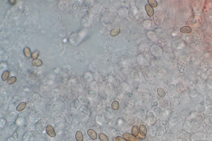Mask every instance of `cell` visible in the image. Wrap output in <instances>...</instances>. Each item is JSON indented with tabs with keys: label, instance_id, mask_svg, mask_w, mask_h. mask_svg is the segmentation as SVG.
<instances>
[{
	"label": "cell",
	"instance_id": "obj_7",
	"mask_svg": "<svg viewBox=\"0 0 212 141\" xmlns=\"http://www.w3.org/2000/svg\"><path fill=\"white\" fill-rule=\"evenodd\" d=\"M120 31H121L120 28L119 27H117L112 29V31H111L110 35L113 37L116 36L120 33Z\"/></svg>",
	"mask_w": 212,
	"mask_h": 141
},
{
	"label": "cell",
	"instance_id": "obj_12",
	"mask_svg": "<svg viewBox=\"0 0 212 141\" xmlns=\"http://www.w3.org/2000/svg\"><path fill=\"white\" fill-rule=\"evenodd\" d=\"M32 65L35 66V67H40V66L42 65L43 62L41 60L37 59L33 60L32 61Z\"/></svg>",
	"mask_w": 212,
	"mask_h": 141
},
{
	"label": "cell",
	"instance_id": "obj_18",
	"mask_svg": "<svg viewBox=\"0 0 212 141\" xmlns=\"http://www.w3.org/2000/svg\"><path fill=\"white\" fill-rule=\"evenodd\" d=\"M16 80H17V79H16V77L12 76L8 79V80H7V83L9 85L13 84L16 82Z\"/></svg>",
	"mask_w": 212,
	"mask_h": 141
},
{
	"label": "cell",
	"instance_id": "obj_13",
	"mask_svg": "<svg viewBox=\"0 0 212 141\" xmlns=\"http://www.w3.org/2000/svg\"><path fill=\"white\" fill-rule=\"evenodd\" d=\"M26 106V103L25 102H22L17 106L16 108V110L18 111H21L25 109Z\"/></svg>",
	"mask_w": 212,
	"mask_h": 141
},
{
	"label": "cell",
	"instance_id": "obj_5",
	"mask_svg": "<svg viewBox=\"0 0 212 141\" xmlns=\"http://www.w3.org/2000/svg\"><path fill=\"white\" fill-rule=\"evenodd\" d=\"M139 132L140 133L142 136H145L147 133V129L146 127L143 125H140Z\"/></svg>",
	"mask_w": 212,
	"mask_h": 141
},
{
	"label": "cell",
	"instance_id": "obj_3",
	"mask_svg": "<svg viewBox=\"0 0 212 141\" xmlns=\"http://www.w3.org/2000/svg\"><path fill=\"white\" fill-rule=\"evenodd\" d=\"M123 137L124 138H125L126 140H127L128 141H135L136 140V137L130 133H125L123 135Z\"/></svg>",
	"mask_w": 212,
	"mask_h": 141
},
{
	"label": "cell",
	"instance_id": "obj_17",
	"mask_svg": "<svg viewBox=\"0 0 212 141\" xmlns=\"http://www.w3.org/2000/svg\"><path fill=\"white\" fill-rule=\"evenodd\" d=\"M148 2L152 7H155L157 6V3L156 0H148Z\"/></svg>",
	"mask_w": 212,
	"mask_h": 141
},
{
	"label": "cell",
	"instance_id": "obj_16",
	"mask_svg": "<svg viewBox=\"0 0 212 141\" xmlns=\"http://www.w3.org/2000/svg\"><path fill=\"white\" fill-rule=\"evenodd\" d=\"M99 138L101 141H109V138L107 136L103 133H100L99 135Z\"/></svg>",
	"mask_w": 212,
	"mask_h": 141
},
{
	"label": "cell",
	"instance_id": "obj_10",
	"mask_svg": "<svg viewBox=\"0 0 212 141\" xmlns=\"http://www.w3.org/2000/svg\"><path fill=\"white\" fill-rule=\"evenodd\" d=\"M76 139L77 141H83V136L81 132L80 131H77L76 134Z\"/></svg>",
	"mask_w": 212,
	"mask_h": 141
},
{
	"label": "cell",
	"instance_id": "obj_4",
	"mask_svg": "<svg viewBox=\"0 0 212 141\" xmlns=\"http://www.w3.org/2000/svg\"><path fill=\"white\" fill-rule=\"evenodd\" d=\"M145 10L147 12L148 16L150 17L153 16L154 15V10L153 7H152L149 4L146 5L145 7Z\"/></svg>",
	"mask_w": 212,
	"mask_h": 141
},
{
	"label": "cell",
	"instance_id": "obj_2",
	"mask_svg": "<svg viewBox=\"0 0 212 141\" xmlns=\"http://www.w3.org/2000/svg\"><path fill=\"white\" fill-rule=\"evenodd\" d=\"M87 134L92 140H95L97 137V135L96 132L93 129H89L87 131Z\"/></svg>",
	"mask_w": 212,
	"mask_h": 141
},
{
	"label": "cell",
	"instance_id": "obj_20",
	"mask_svg": "<svg viewBox=\"0 0 212 141\" xmlns=\"http://www.w3.org/2000/svg\"><path fill=\"white\" fill-rule=\"evenodd\" d=\"M88 19L87 18H83L81 21L82 25L83 26H87V25H88Z\"/></svg>",
	"mask_w": 212,
	"mask_h": 141
},
{
	"label": "cell",
	"instance_id": "obj_6",
	"mask_svg": "<svg viewBox=\"0 0 212 141\" xmlns=\"http://www.w3.org/2000/svg\"><path fill=\"white\" fill-rule=\"evenodd\" d=\"M191 28L189 26H183L180 29V31L184 34H189L191 32Z\"/></svg>",
	"mask_w": 212,
	"mask_h": 141
},
{
	"label": "cell",
	"instance_id": "obj_21",
	"mask_svg": "<svg viewBox=\"0 0 212 141\" xmlns=\"http://www.w3.org/2000/svg\"><path fill=\"white\" fill-rule=\"evenodd\" d=\"M79 2V1H76V2L73 4V8L74 10H78V9L79 8L80 5Z\"/></svg>",
	"mask_w": 212,
	"mask_h": 141
},
{
	"label": "cell",
	"instance_id": "obj_14",
	"mask_svg": "<svg viewBox=\"0 0 212 141\" xmlns=\"http://www.w3.org/2000/svg\"><path fill=\"white\" fill-rule=\"evenodd\" d=\"M157 92L159 96L161 98H164L165 96V92L164 90L162 88H158L157 90Z\"/></svg>",
	"mask_w": 212,
	"mask_h": 141
},
{
	"label": "cell",
	"instance_id": "obj_1",
	"mask_svg": "<svg viewBox=\"0 0 212 141\" xmlns=\"http://www.w3.org/2000/svg\"><path fill=\"white\" fill-rule=\"evenodd\" d=\"M46 132L47 134L51 137H54L56 136V133L52 126L51 125H48L46 128Z\"/></svg>",
	"mask_w": 212,
	"mask_h": 141
},
{
	"label": "cell",
	"instance_id": "obj_8",
	"mask_svg": "<svg viewBox=\"0 0 212 141\" xmlns=\"http://www.w3.org/2000/svg\"><path fill=\"white\" fill-rule=\"evenodd\" d=\"M139 128L137 126H134L131 129V133L134 137H136L139 134Z\"/></svg>",
	"mask_w": 212,
	"mask_h": 141
},
{
	"label": "cell",
	"instance_id": "obj_11",
	"mask_svg": "<svg viewBox=\"0 0 212 141\" xmlns=\"http://www.w3.org/2000/svg\"><path fill=\"white\" fill-rule=\"evenodd\" d=\"M9 76H10V72H9V71H7V70L5 71H3V72L2 75V79L4 81H5L8 79Z\"/></svg>",
	"mask_w": 212,
	"mask_h": 141
},
{
	"label": "cell",
	"instance_id": "obj_19",
	"mask_svg": "<svg viewBox=\"0 0 212 141\" xmlns=\"http://www.w3.org/2000/svg\"><path fill=\"white\" fill-rule=\"evenodd\" d=\"M39 51H38V50H36V51H35L33 53H32L31 57H32V58L33 59L35 60V59H37V58H38V57L39 56Z\"/></svg>",
	"mask_w": 212,
	"mask_h": 141
},
{
	"label": "cell",
	"instance_id": "obj_22",
	"mask_svg": "<svg viewBox=\"0 0 212 141\" xmlns=\"http://www.w3.org/2000/svg\"><path fill=\"white\" fill-rule=\"evenodd\" d=\"M116 141H128L127 140H126L125 138H123L120 136H117L116 138Z\"/></svg>",
	"mask_w": 212,
	"mask_h": 141
},
{
	"label": "cell",
	"instance_id": "obj_15",
	"mask_svg": "<svg viewBox=\"0 0 212 141\" xmlns=\"http://www.w3.org/2000/svg\"><path fill=\"white\" fill-rule=\"evenodd\" d=\"M112 107L114 110H117L119 108V103L117 101H114L112 104Z\"/></svg>",
	"mask_w": 212,
	"mask_h": 141
},
{
	"label": "cell",
	"instance_id": "obj_9",
	"mask_svg": "<svg viewBox=\"0 0 212 141\" xmlns=\"http://www.w3.org/2000/svg\"><path fill=\"white\" fill-rule=\"evenodd\" d=\"M23 53L25 56V57L27 58H29L32 56V53H31L30 49L29 48H28V47H25L24 49Z\"/></svg>",
	"mask_w": 212,
	"mask_h": 141
}]
</instances>
